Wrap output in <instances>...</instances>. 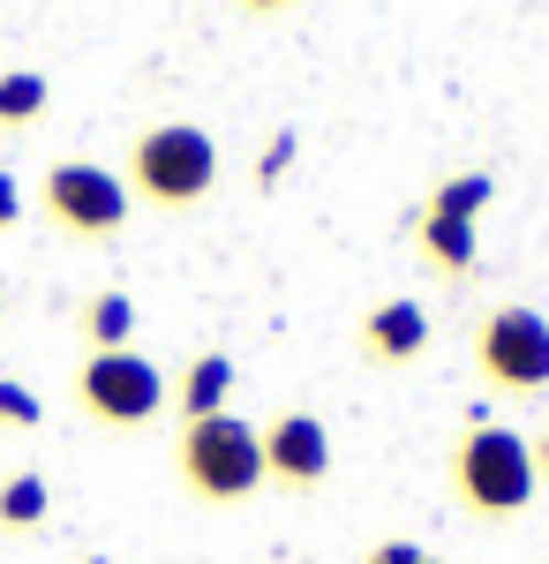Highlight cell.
<instances>
[{"mask_svg": "<svg viewBox=\"0 0 549 564\" xmlns=\"http://www.w3.org/2000/svg\"><path fill=\"white\" fill-rule=\"evenodd\" d=\"M422 557H429L422 542H407V534H391V542H377V550H369L362 564H422Z\"/></svg>", "mask_w": 549, "mask_h": 564, "instance_id": "16", "label": "cell"}, {"mask_svg": "<svg viewBox=\"0 0 549 564\" xmlns=\"http://www.w3.org/2000/svg\"><path fill=\"white\" fill-rule=\"evenodd\" d=\"M45 520H53V489H45V475H31V467L0 475V534L31 542Z\"/></svg>", "mask_w": 549, "mask_h": 564, "instance_id": "11", "label": "cell"}, {"mask_svg": "<svg viewBox=\"0 0 549 564\" xmlns=\"http://www.w3.org/2000/svg\"><path fill=\"white\" fill-rule=\"evenodd\" d=\"M422 564H444V557H422Z\"/></svg>", "mask_w": 549, "mask_h": 564, "instance_id": "21", "label": "cell"}, {"mask_svg": "<svg viewBox=\"0 0 549 564\" xmlns=\"http://www.w3.org/2000/svg\"><path fill=\"white\" fill-rule=\"evenodd\" d=\"M15 218H23V181L0 166V234H15Z\"/></svg>", "mask_w": 549, "mask_h": 564, "instance_id": "17", "label": "cell"}, {"mask_svg": "<svg viewBox=\"0 0 549 564\" xmlns=\"http://www.w3.org/2000/svg\"><path fill=\"white\" fill-rule=\"evenodd\" d=\"M362 361H377V369H407V361H422L429 354V308L415 294H391L362 316Z\"/></svg>", "mask_w": 549, "mask_h": 564, "instance_id": "8", "label": "cell"}, {"mask_svg": "<svg viewBox=\"0 0 549 564\" xmlns=\"http://www.w3.org/2000/svg\"><path fill=\"white\" fill-rule=\"evenodd\" d=\"M226 399H234V354H189V369L173 377V406H181V422H204V414H226Z\"/></svg>", "mask_w": 549, "mask_h": 564, "instance_id": "10", "label": "cell"}, {"mask_svg": "<svg viewBox=\"0 0 549 564\" xmlns=\"http://www.w3.org/2000/svg\"><path fill=\"white\" fill-rule=\"evenodd\" d=\"M128 196L151 204V212H196L218 188V143L196 121H151V129L128 143Z\"/></svg>", "mask_w": 549, "mask_h": 564, "instance_id": "2", "label": "cell"}, {"mask_svg": "<svg viewBox=\"0 0 549 564\" xmlns=\"http://www.w3.org/2000/svg\"><path fill=\"white\" fill-rule=\"evenodd\" d=\"M234 8H241V15H256V23H263V15H287V8H294V0H234Z\"/></svg>", "mask_w": 549, "mask_h": 564, "instance_id": "18", "label": "cell"}, {"mask_svg": "<svg viewBox=\"0 0 549 564\" xmlns=\"http://www.w3.org/2000/svg\"><path fill=\"white\" fill-rule=\"evenodd\" d=\"M84 347L90 354L136 347V302H128L121 286H106V294H90V302H84Z\"/></svg>", "mask_w": 549, "mask_h": 564, "instance_id": "12", "label": "cell"}, {"mask_svg": "<svg viewBox=\"0 0 549 564\" xmlns=\"http://www.w3.org/2000/svg\"><path fill=\"white\" fill-rule=\"evenodd\" d=\"M256 444H263V481H279V489H324L332 481V430L309 406L271 414L256 430Z\"/></svg>", "mask_w": 549, "mask_h": 564, "instance_id": "7", "label": "cell"}, {"mask_svg": "<svg viewBox=\"0 0 549 564\" xmlns=\"http://www.w3.org/2000/svg\"><path fill=\"white\" fill-rule=\"evenodd\" d=\"M415 249H422V263L437 271V279L466 286V279H474V263H482V226H474V218L422 212V218H415Z\"/></svg>", "mask_w": 549, "mask_h": 564, "instance_id": "9", "label": "cell"}, {"mask_svg": "<svg viewBox=\"0 0 549 564\" xmlns=\"http://www.w3.org/2000/svg\"><path fill=\"white\" fill-rule=\"evenodd\" d=\"M527 444H535V481L549 489V430H542V436H527Z\"/></svg>", "mask_w": 549, "mask_h": 564, "instance_id": "19", "label": "cell"}, {"mask_svg": "<svg viewBox=\"0 0 549 564\" xmlns=\"http://www.w3.org/2000/svg\"><path fill=\"white\" fill-rule=\"evenodd\" d=\"M128 181L114 166H98V159H61V166H45L39 181V212L68 234V241H114L128 226Z\"/></svg>", "mask_w": 549, "mask_h": 564, "instance_id": "6", "label": "cell"}, {"mask_svg": "<svg viewBox=\"0 0 549 564\" xmlns=\"http://www.w3.org/2000/svg\"><path fill=\"white\" fill-rule=\"evenodd\" d=\"M489 204H497V181H489V174H444V181L422 196V212L474 218V226H482V212H489Z\"/></svg>", "mask_w": 549, "mask_h": 564, "instance_id": "14", "label": "cell"}, {"mask_svg": "<svg viewBox=\"0 0 549 564\" xmlns=\"http://www.w3.org/2000/svg\"><path fill=\"white\" fill-rule=\"evenodd\" d=\"M45 422V399L23 377H0V430H39Z\"/></svg>", "mask_w": 549, "mask_h": 564, "instance_id": "15", "label": "cell"}, {"mask_svg": "<svg viewBox=\"0 0 549 564\" xmlns=\"http://www.w3.org/2000/svg\"><path fill=\"white\" fill-rule=\"evenodd\" d=\"M76 564H114V557H76Z\"/></svg>", "mask_w": 549, "mask_h": 564, "instance_id": "20", "label": "cell"}, {"mask_svg": "<svg viewBox=\"0 0 549 564\" xmlns=\"http://www.w3.org/2000/svg\"><path fill=\"white\" fill-rule=\"evenodd\" d=\"M474 369L489 391L535 399L549 391V316L527 302H497L474 316Z\"/></svg>", "mask_w": 549, "mask_h": 564, "instance_id": "5", "label": "cell"}, {"mask_svg": "<svg viewBox=\"0 0 549 564\" xmlns=\"http://www.w3.org/2000/svg\"><path fill=\"white\" fill-rule=\"evenodd\" d=\"M166 369L151 361V354L136 347H114V354H84L76 361V406H84L98 430H143V422H159L166 414Z\"/></svg>", "mask_w": 549, "mask_h": 564, "instance_id": "4", "label": "cell"}, {"mask_svg": "<svg viewBox=\"0 0 549 564\" xmlns=\"http://www.w3.org/2000/svg\"><path fill=\"white\" fill-rule=\"evenodd\" d=\"M444 475H452V497L489 527L519 520V512L542 497V481H535V444L519 430H505V422H466Z\"/></svg>", "mask_w": 549, "mask_h": 564, "instance_id": "1", "label": "cell"}, {"mask_svg": "<svg viewBox=\"0 0 549 564\" xmlns=\"http://www.w3.org/2000/svg\"><path fill=\"white\" fill-rule=\"evenodd\" d=\"M173 467H181V489L196 505H249L263 489V444H256V422L241 414H204V422H181V444H173Z\"/></svg>", "mask_w": 549, "mask_h": 564, "instance_id": "3", "label": "cell"}, {"mask_svg": "<svg viewBox=\"0 0 549 564\" xmlns=\"http://www.w3.org/2000/svg\"><path fill=\"white\" fill-rule=\"evenodd\" d=\"M45 106H53V84L39 68H0V129H31L45 121Z\"/></svg>", "mask_w": 549, "mask_h": 564, "instance_id": "13", "label": "cell"}]
</instances>
